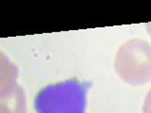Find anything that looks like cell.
Listing matches in <instances>:
<instances>
[{
	"instance_id": "cell-4",
	"label": "cell",
	"mask_w": 151,
	"mask_h": 113,
	"mask_svg": "<svg viewBox=\"0 0 151 113\" xmlns=\"http://www.w3.org/2000/svg\"><path fill=\"white\" fill-rule=\"evenodd\" d=\"M143 110H144V113H151V89L145 97Z\"/></svg>"
},
{
	"instance_id": "cell-2",
	"label": "cell",
	"mask_w": 151,
	"mask_h": 113,
	"mask_svg": "<svg viewBox=\"0 0 151 113\" xmlns=\"http://www.w3.org/2000/svg\"><path fill=\"white\" fill-rule=\"evenodd\" d=\"M114 68L127 84L141 86L151 81V44L141 39L125 42L117 51Z\"/></svg>"
},
{
	"instance_id": "cell-5",
	"label": "cell",
	"mask_w": 151,
	"mask_h": 113,
	"mask_svg": "<svg viewBox=\"0 0 151 113\" xmlns=\"http://www.w3.org/2000/svg\"><path fill=\"white\" fill-rule=\"evenodd\" d=\"M146 28H147V31H148V33H149V35L151 36V22L148 23L147 25H146Z\"/></svg>"
},
{
	"instance_id": "cell-1",
	"label": "cell",
	"mask_w": 151,
	"mask_h": 113,
	"mask_svg": "<svg viewBox=\"0 0 151 113\" xmlns=\"http://www.w3.org/2000/svg\"><path fill=\"white\" fill-rule=\"evenodd\" d=\"M34 106L37 113H84L86 87L77 80L49 85L36 95Z\"/></svg>"
},
{
	"instance_id": "cell-3",
	"label": "cell",
	"mask_w": 151,
	"mask_h": 113,
	"mask_svg": "<svg viewBox=\"0 0 151 113\" xmlns=\"http://www.w3.org/2000/svg\"><path fill=\"white\" fill-rule=\"evenodd\" d=\"M17 68L1 61V113H26L25 94L16 85Z\"/></svg>"
}]
</instances>
